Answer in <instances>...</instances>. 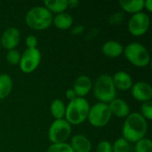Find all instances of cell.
<instances>
[{
	"label": "cell",
	"mask_w": 152,
	"mask_h": 152,
	"mask_svg": "<svg viewBox=\"0 0 152 152\" xmlns=\"http://www.w3.org/2000/svg\"><path fill=\"white\" fill-rule=\"evenodd\" d=\"M147 131V120L140 113L133 112L126 118L122 127V135L129 143H135L145 137Z\"/></svg>",
	"instance_id": "obj_1"
},
{
	"label": "cell",
	"mask_w": 152,
	"mask_h": 152,
	"mask_svg": "<svg viewBox=\"0 0 152 152\" xmlns=\"http://www.w3.org/2000/svg\"><path fill=\"white\" fill-rule=\"evenodd\" d=\"M90 107L87 100L77 97L66 106L64 119L70 125H80L87 120Z\"/></svg>",
	"instance_id": "obj_2"
},
{
	"label": "cell",
	"mask_w": 152,
	"mask_h": 152,
	"mask_svg": "<svg viewBox=\"0 0 152 152\" xmlns=\"http://www.w3.org/2000/svg\"><path fill=\"white\" fill-rule=\"evenodd\" d=\"M93 93L99 102L109 104L117 98V89L114 86L112 77L110 75L102 74L93 83Z\"/></svg>",
	"instance_id": "obj_3"
},
{
	"label": "cell",
	"mask_w": 152,
	"mask_h": 152,
	"mask_svg": "<svg viewBox=\"0 0 152 152\" xmlns=\"http://www.w3.org/2000/svg\"><path fill=\"white\" fill-rule=\"evenodd\" d=\"M53 14L45 6H36L25 15V22L34 30H45L53 24Z\"/></svg>",
	"instance_id": "obj_4"
},
{
	"label": "cell",
	"mask_w": 152,
	"mask_h": 152,
	"mask_svg": "<svg viewBox=\"0 0 152 152\" xmlns=\"http://www.w3.org/2000/svg\"><path fill=\"white\" fill-rule=\"evenodd\" d=\"M123 53L126 60L137 68H145L151 62V56L148 49L142 44L133 42L128 44Z\"/></svg>",
	"instance_id": "obj_5"
},
{
	"label": "cell",
	"mask_w": 152,
	"mask_h": 152,
	"mask_svg": "<svg viewBox=\"0 0 152 152\" xmlns=\"http://www.w3.org/2000/svg\"><path fill=\"white\" fill-rule=\"evenodd\" d=\"M112 118L109 104L97 102L90 107L87 119L91 126L101 128L109 124Z\"/></svg>",
	"instance_id": "obj_6"
},
{
	"label": "cell",
	"mask_w": 152,
	"mask_h": 152,
	"mask_svg": "<svg viewBox=\"0 0 152 152\" xmlns=\"http://www.w3.org/2000/svg\"><path fill=\"white\" fill-rule=\"evenodd\" d=\"M71 125L64 118L54 120L48 130V139L52 144L66 142L71 134Z\"/></svg>",
	"instance_id": "obj_7"
},
{
	"label": "cell",
	"mask_w": 152,
	"mask_h": 152,
	"mask_svg": "<svg viewBox=\"0 0 152 152\" xmlns=\"http://www.w3.org/2000/svg\"><path fill=\"white\" fill-rule=\"evenodd\" d=\"M41 59L42 55L38 48H27L20 55V61L19 63L20 69L25 74L32 73L38 68Z\"/></svg>",
	"instance_id": "obj_8"
},
{
	"label": "cell",
	"mask_w": 152,
	"mask_h": 152,
	"mask_svg": "<svg viewBox=\"0 0 152 152\" xmlns=\"http://www.w3.org/2000/svg\"><path fill=\"white\" fill-rule=\"evenodd\" d=\"M151 19L145 12H138L133 14L128 21L127 28L131 35L134 37H142L147 33L150 28Z\"/></svg>",
	"instance_id": "obj_9"
},
{
	"label": "cell",
	"mask_w": 152,
	"mask_h": 152,
	"mask_svg": "<svg viewBox=\"0 0 152 152\" xmlns=\"http://www.w3.org/2000/svg\"><path fill=\"white\" fill-rule=\"evenodd\" d=\"M20 40V30L15 27L7 28L2 34L0 45L4 49L10 51L17 47Z\"/></svg>",
	"instance_id": "obj_10"
},
{
	"label": "cell",
	"mask_w": 152,
	"mask_h": 152,
	"mask_svg": "<svg viewBox=\"0 0 152 152\" xmlns=\"http://www.w3.org/2000/svg\"><path fill=\"white\" fill-rule=\"evenodd\" d=\"M131 93L133 97L142 102H146L151 101L152 87L151 86L144 81H139L135 84H133L131 88Z\"/></svg>",
	"instance_id": "obj_11"
},
{
	"label": "cell",
	"mask_w": 152,
	"mask_h": 152,
	"mask_svg": "<svg viewBox=\"0 0 152 152\" xmlns=\"http://www.w3.org/2000/svg\"><path fill=\"white\" fill-rule=\"evenodd\" d=\"M92 88H93V82L91 78L86 75H81L75 79L72 89L75 92L77 97L85 98V96L89 94Z\"/></svg>",
	"instance_id": "obj_12"
},
{
	"label": "cell",
	"mask_w": 152,
	"mask_h": 152,
	"mask_svg": "<svg viewBox=\"0 0 152 152\" xmlns=\"http://www.w3.org/2000/svg\"><path fill=\"white\" fill-rule=\"evenodd\" d=\"M109 108L112 116L119 118H126L130 114V107L128 103L120 99L116 98L109 103Z\"/></svg>",
	"instance_id": "obj_13"
},
{
	"label": "cell",
	"mask_w": 152,
	"mask_h": 152,
	"mask_svg": "<svg viewBox=\"0 0 152 152\" xmlns=\"http://www.w3.org/2000/svg\"><path fill=\"white\" fill-rule=\"evenodd\" d=\"M111 77H112L114 86L118 90L128 91L133 86L132 77L125 71H118L115 73V75Z\"/></svg>",
	"instance_id": "obj_14"
},
{
	"label": "cell",
	"mask_w": 152,
	"mask_h": 152,
	"mask_svg": "<svg viewBox=\"0 0 152 152\" xmlns=\"http://www.w3.org/2000/svg\"><path fill=\"white\" fill-rule=\"evenodd\" d=\"M69 145L74 152H91L92 151V142L84 134L74 135Z\"/></svg>",
	"instance_id": "obj_15"
},
{
	"label": "cell",
	"mask_w": 152,
	"mask_h": 152,
	"mask_svg": "<svg viewBox=\"0 0 152 152\" xmlns=\"http://www.w3.org/2000/svg\"><path fill=\"white\" fill-rule=\"evenodd\" d=\"M102 52L106 57L115 59V58L119 57L121 54H123L124 47L118 41L109 40L103 44L102 47Z\"/></svg>",
	"instance_id": "obj_16"
},
{
	"label": "cell",
	"mask_w": 152,
	"mask_h": 152,
	"mask_svg": "<svg viewBox=\"0 0 152 152\" xmlns=\"http://www.w3.org/2000/svg\"><path fill=\"white\" fill-rule=\"evenodd\" d=\"M53 24L58 29L61 30L69 29L73 25V17L68 12H61L56 14L53 18Z\"/></svg>",
	"instance_id": "obj_17"
},
{
	"label": "cell",
	"mask_w": 152,
	"mask_h": 152,
	"mask_svg": "<svg viewBox=\"0 0 152 152\" xmlns=\"http://www.w3.org/2000/svg\"><path fill=\"white\" fill-rule=\"evenodd\" d=\"M120 7L128 13L135 14L141 12L142 10L144 8V0H121L119 1Z\"/></svg>",
	"instance_id": "obj_18"
},
{
	"label": "cell",
	"mask_w": 152,
	"mask_h": 152,
	"mask_svg": "<svg viewBox=\"0 0 152 152\" xmlns=\"http://www.w3.org/2000/svg\"><path fill=\"white\" fill-rule=\"evenodd\" d=\"M44 5L52 14H59L65 12L68 8V2L67 0H45Z\"/></svg>",
	"instance_id": "obj_19"
},
{
	"label": "cell",
	"mask_w": 152,
	"mask_h": 152,
	"mask_svg": "<svg viewBox=\"0 0 152 152\" xmlns=\"http://www.w3.org/2000/svg\"><path fill=\"white\" fill-rule=\"evenodd\" d=\"M12 90V79L8 74H0V100L5 99Z\"/></svg>",
	"instance_id": "obj_20"
},
{
	"label": "cell",
	"mask_w": 152,
	"mask_h": 152,
	"mask_svg": "<svg viewBox=\"0 0 152 152\" xmlns=\"http://www.w3.org/2000/svg\"><path fill=\"white\" fill-rule=\"evenodd\" d=\"M50 111H51L52 116L55 118V120L56 119H62L65 117L66 105L61 100L55 99L51 103Z\"/></svg>",
	"instance_id": "obj_21"
},
{
	"label": "cell",
	"mask_w": 152,
	"mask_h": 152,
	"mask_svg": "<svg viewBox=\"0 0 152 152\" xmlns=\"http://www.w3.org/2000/svg\"><path fill=\"white\" fill-rule=\"evenodd\" d=\"M135 152H152V142L149 138H142L137 142L134 146Z\"/></svg>",
	"instance_id": "obj_22"
},
{
	"label": "cell",
	"mask_w": 152,
	"mask_h": 152,
	"mask_svg": "<svg viewBox=\"0 0 152 152\" xmlns=\"http://www.w3.org/2000/svg\"><path fill=\"white\" fill-rule=\"evenodd\" d=\"M130 143L123 137L117 139L112 144V152H129Z\"/></svg>",
	"instance_id": "obj_23"
},
{
	"label": "cell",
	"mask_w": 152,
	"mask_h": 152,
	"mask_svg": "<svg viewBox=\"0 0 152 152\" xmlns=\"http://www.w3.org/2000/svg\"><path fill=\"white\" fill-rule=\"evenodd\" d=\"M46 152H74L70 145L67 142L51 144Z\"/></svg>",
	"instance_id": "obj_24"
},
{
	"label": "cell",
	"mask_w": 152,
	"mask_h": 152,
	"mask_svg": "<svg viewBox=\"0 0 152 152\" xmlns=\"http://www.w3.org/2000/svg\"><path fill=\"white\" fill-rule=\"evenodd\" d=\"M20 55L21 54L15 49L7 51L6 56H5L6 61L11 65H19L20 61Z\"/></svg>",
	"instance_id": "obj_25"
},
{
	"label": "cell",
	"mask_w": 152,
	"mask_h": 152,
	"mask_svg": "<svg viewBox=\"0 0 152 152\" xmlns=\"http://www.w3.org/2000/svg\"><path fill=\"white\" fill-rule=\"evenodd\" d=\"M146 120L152 119V102L149 101L143 102L141 106V113H140Z\"/></svg>",
	"instance_id": "obj_26"
},
{
	"label": "cell",
	"mask_w": 152,
	"mask_h": 152,
	"mask_svg": "<svg viewBox=\"0 0 152 152\" xmlns=\"http://www.w3.org/2000/svg\"><path fill=\"white\" fill-rule=\"evenodd\" d=\"M96 152H112V144L109 141H102L96 147Z\"/></svg>",
	"instance_id": "obj_27"
},
{
	"label": "cell",
	"mask_w": 152,
	"mask_h": 152,
	"mask_svg": "<svg viewBox=\"0 0 152 152\" xmlns=\"http://www.w3.org/2000/svg\"><path fill=\"white\" fill-rule=\"evenodd\" d=\"M26 45H27V48H29V49H33V48H37V37L34 35H28L27 37H26Z\"/></svg>",
	"instance_id": "obj_28"
},
{
	"label": "cell",
	"mask_w": 152,
	"mask_h": 152,
	"mask_svg": "<svg viewBox=\"0 0 152 152\" xmlns=\"http://www.w3.org/2000/svg\"><path fill=\"white\" fill-rule=\"evenodd\" d=\"M65 97L70 102V101L76 99V98H77V95H76V94H75V92L73 91V89L70 88V89H68V90L65 92Z\"/></svg>",
	"instance_id": "obj_29"
},
{
	"label": "cell",
	"mask_w": 152,
	"mask_h": 152,
	"mask_svg": "<svg viewBox=\"0 0 152 152\" xmlns=\"http://www.w3.org/2000/svg\"><path fill=\"white\" fill-rule=\"evenodd\" d=\"M83 30H84V27L81 26V25L75 26V27H73L72 29H71V31H72V33H73L74 35H79V34H81V33L83 32Z\"/></svg>",
	"instance_id": "obj_30"
},
{
	"label": "cell",
	"mask_w": 152,
	"mask_h": 152,
	"mask_svg": "<svg viewBox=\"0 0 152 152\" xmlns=\"http://www.w3.org/2000/svg\"><path fill=\"white\" fill-rule=\"evenodd\" d=\"M68 2V8H77L80 2L78 0H67Z\"/></svg>",
	"instance_id": "obj_31"
},
{
	"label": "cell",
	"mask_w": 152,
	"mask_h": 152,
	"mask_svg": "<svg viewBox=\"0 0 152 152\" xmlns=\"http://www.w3.org/2000/svg\"><path fill=\"white\" fill-rule=\"evenodd\" d=\"M144 8L149 12H152V1L151 0H146L144 1Z\"/></svg>",
	"instance_id": "obj_32"
},
{
	"label": "cell",
	"mask_w": 152,
	"mask_h": 152,
	"mask_svg": "<svg viewBox=\"0 0 152 152\" xmlns=\"http://www.w3.org/2000/svg\"><path fill=\"white\" fill-rule=\"evenodd\" d=\"M0 50H1V45H0Z\"/></svg>",
	"instance_id": "obj_33"
}]
</instances>
